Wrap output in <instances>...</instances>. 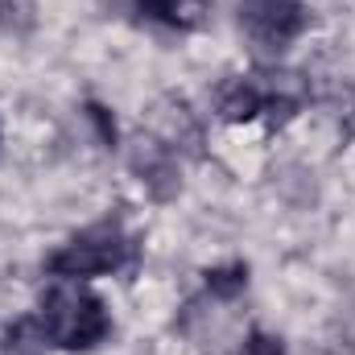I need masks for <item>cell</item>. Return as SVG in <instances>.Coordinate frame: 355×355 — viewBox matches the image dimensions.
I'll use <instances>...</instances> for the list:
<instances>
[{
  "label": "cell",
  "mask_w": 355,
  "mask_h": 355,
  "mask_svg": "<svg viewBox=\"0 0 355 355\" xmlns=\"http://www.w3.org/2000/svg\"><path fill=\"white\" fill-rule=\"evenodd\" d=\"M33 327H37L42 343H50L58 352H91L112 335V314H107L103 297L87 289L83 281L54 277L37 297Z\"/></svg>",
  "instance_id": "1"
},
{
  "label": "cell",
  "mask_w": 355,
  "mask_h": 355,
  "mask_svg": "<svg viewBox=\"0 0 355 355\" xmlns=\"http://www.w3.org/2000/svg\"><path fill=\"white\" fill-rule=\"evenodd\" d=\"M137 257V240L124 232L120 219H99L87 223L83 232H75L58 252H50L46 272L50 277H71V281H87V277H112L124 265H132Z\"/></svg>",
  "instance_id": "2"
},
{
  "label": "cell",
  "mask_w": 355,
  "mask_h": 355,
  "mask_svg": "<svg viewBox=\"0 0 355 355\" xmlns=\"http://www.w3.org/2000/svg\"><path fill=\"white\" fill-rule=\"evenodd\" d=\"M306 4L302 0H240V29L261 46L281 54L306 33Z\"/></svg>",
  "instance_id": "3"
},
{
  "label": "cell",
  "mask_w": 355,
  "mask_h": 355,
  "mask_svg": "<svg viewBox=\"0 0 355 355\" xmlns=\"http://www.w3.org/2000/svg\"><path fill=\"white\" fill-rule=\"evenodd\" d=\"M289 107L281 95L265 83H257L252 75H236V79H227L223 87H219V116L223 120H232V124H240V120H257L261 112H272V107Z\"/></svg>",
  "instance_id": "4"
},
{
  "label": "cell",
  "mask_w": 355,
  "mask_h": 355,
  "mask_svg": "<svg viewBox=\"0 0 355 355\" xmlns=\"http://www.w3.org/2000/svg\"><path fill=\"white\" fill-rule=\"evenodd\" d=\"M145 21L170 25V29H194L207 12V0H132Z\"/></svg>",
  "instance_id": "5"
},
{
  "label": "cell",
  "mask_w": 355,
  "mask_h": 355,
  "mask_svg": "<svg viewBox=\"0 0 355 355\" xmlns=\"http://www.w3.org/2000/svg\"><path fill=\"white\" fill-rule=\"evenodd\" d=\"M244 285H248V265H227L207 272V289L215 297H236V293H244Z\"/></svg>",
  "instance_id": "6"
},
{
  "label": "cell",
  "mask_w": 355,
  "mask_h": 355,
  "mask_svg": "<svg viewBox=\"0 0 355 355\" xmlns=\"http://www.w3.org/2000/svg\"><path fill=\"white\" fill-rule=\"evenodd\" d=\"M236 355H289L285 352V343L277 339V335H265V331H252L244 343H240V352Z\"/></svg>",
  "instance_id": "7"
}]
</instances>
